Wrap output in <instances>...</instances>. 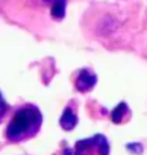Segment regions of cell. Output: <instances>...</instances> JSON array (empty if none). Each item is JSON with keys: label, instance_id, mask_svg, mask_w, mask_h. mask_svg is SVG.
Segmentation results:
<instances>
[{"label": "cell", "instance_id": "obj_1", "mask_svg": "<svg viewBox=\"0 0 147 155\" xmlns=\"http://www.w3.org/2000/svg\"><path fill=\"white\" fill-rule=\"evenodd\" d=\"M43 126V114L35 105H23L11 117L5 137L11 143H23L34 138Z\"/></svg>", "mask_w": 147, "mask_h": 155}, {"label": "cell", "instance_id": "obj_2", "mask_svg": "<svg viewBox=\"0 0 147 155\" xmlns=\"http://www.w3.org/2000/svg\"><path fill=\"white\" fill-rule=\"evenodd\" d=\"M75 155H109V143L105 135L96 134L76 143Z\"/></svg>", "mask_w": 147, "mask_h": 155}, {"label": "cell", "instance_id": "obj_3", "mask_svg": "<svg viewBox=\"0 0 147 155\" xmlns=\"http://www.w3.org/2000/svg\"><path fill=\"white\" fill-rule=\"evenodd\" d=\"M23 2L35 9H43L49 8L50 14L55 20H61L65 15V8H67V0H23Z\"/></svg>", "mask_w": 147, "mask_h": 155}, {"label": "cell", "instance_id": "obj_4", "mask_svg": "<svg viewBox=\"0 0 147 155\" xmlns=\"http://www.w3.org/2000/svg\"><path fill=\"white\" fill-rule=\"evenodd\" d=\"M97 84V76L96 73H93L88 68H82L78 71V76L75 79V87L76 90H79L81 93H88L94 88V85Z\"/></svg>", "mask_w": 147, "mask_h": 155}, {"label": "cell", "instance_id": "obj_5", "mask_svg": "<svg viewBox=\"0 0 147 155\" xmlns=\"http://www.w3.org/2000/svg\"><path fill=\"white\" fill-rule=\"evenodd\" d=\"M78 125V116L73 113L71 108H65L62 117H61V126L65 131H71L75 129V126Z\"/></svg>", "mask_w": 147, "mask_h": 155}, {"label": "cell", "instance_id": "obj_6", "mask_svg": "<svg viewBox=\"0 0 147 155\" xmlns=\"http://www.w3.org/2000/svg\"><path fill=\"white\" fill-rule=\"evenodd\" d=\"M127 105L124 104V102H121L114 111H112V122L114 123H121L123 122V119H124V114L127 113Z\"/></svg>", "mask_w": 147, "mask_h": 155}, {"label": "cell", "instance_id": "obj_7", "mask_svg": "<svg viewBox=\"0 0 147 155\" xmlns=\"http://www.w3.org/2000/svg\"><path fill=\"white\" fill-rule=\"evenodd\" d=\"M8 110H9V107H8V104L5 102V99H3L2 93H0V122H2V120H3V117L6 116Z\"/></svg>", "mask_w": 147, "mask_h": 155}]
</instances>
